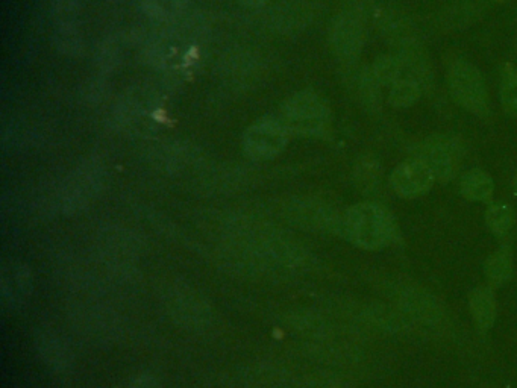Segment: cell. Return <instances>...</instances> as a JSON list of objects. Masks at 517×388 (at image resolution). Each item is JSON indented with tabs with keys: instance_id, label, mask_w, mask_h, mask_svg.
<instances>
[{
	"instance_id": "6da1fadb",
	"label": "cell",
	"mask_w": 517,
	"mask_h": 388,
	"mask_svg": "<svg viewBox=\"0 0 517 388\" xmlns=\"http://www.w3.org/2000/svg\"><path fill=\"white\" fill-rule=\"evenodd\" d=\"M342 232L352 245L364 251H381L398 237L395 217L383 205L363 202L343 216Z\"/></svg>"
},
{
	"instance_id": "7a4b0ae2",
	"label": "cell",
	"mask_w": 517,
	"mask_h": 388,
	"mask_svg": "<svg viewBox=\"0 0 517 388\" xmlns=\"http://www.w3.org/2000/svg\"><path fill=\"white\" fill-rule=\"evenodd\" d=\"M161 304L167 316L192 332H204L213 325L214 313L208 299L187 282H170L161 291Z\"/></svg>"
},
{
	"instance_id": "3957f363",
	"label": "cell",
	"mask_w": 517,
	"mask_h": 388,
	"mask_svg": "<svg viewBox=\"0 0 517 388\" xmlns=\"http://www.w3.org/2000/svg\"><path fill=\"white\" fill-rule=\"evenodd\" d=\"M279 120L290 134L314 137L328 128L331 110L316 91H299L284 102Z\"/></svg>"
},
{
	"instance_id": "277c9868",
	"label": "cell",
	"mask_w": 517,
	"mask_h": 388,
	"mask_svg": "<svg viewBox=\"0 0 517 388\" xmlns=\"http://www.w3.org/2000/svg\"><path fill=\"white\" fill-rule=\"evenodd\" d=\"M105 184L104 167L96 160L82 161L69 176L64 179L58 193V205L67 216H76L87 210Z\"/></svg>"
},
{
	"instance_id": "5b68a950",
	"label": "cell",
	"mask_w": 517,
	"mask_h": 388,
	"mask_svg": "<svg viewBox=\"0 0 517 388\" xmlns=\"http://www.w3.org/2000/svg\"><path fill=\"white\" fill-rule=\"evenodd\" d=\"M367 22L366 4L349 5L334 17L329 28V46L343 63H354L360 58Z\"/></svg>"
},
{
	"instance_id": "8992f818",
	"label": "cell",
	"mask_w": 517,
	"mask_h": 388,
	"mask_svg": "<svg viewBox=\"0 0 517 388\" xmlns=\"http://www.w3.org/2000/svg\"><path fill=\"white\" fill-rule=\"evenodd\" d=\"M448 88L458 107L475 116L489 114V90L486 79L478 67L466 60L452 63L448 72Z\"/></svg>"
},
{
	"instance_id": "52a82bcc",
	"label": "cell",
	"mask_w": 517,
	"mask_h": 388,
	"mask_svg": "<svg viewBox=\"0 0 517 388\" xmlns=\"http://www.w3.org/2000/svg\"><path fill=\"white\" fill-rule=\"evenodd\" d=\"M289 135L281 120L261 119L246 129L243 146L255 160H272L286 149Z\"/></svg>"
},
{
	"instance_id": "ba28073f",
	"label": "cell",
	"mask_w": 517,
	"mask_h": 388,
	"mask_svg": "<svg viewBox=\"0 0 517 388\" xmlns=\"http://www.w3.org/2000/svg\"><path fill=\"white\" fill-rule=\"evenodd\" d=\"M287 217L293 225L311 232L342 231L343 216L328 202L314 198H299L290 202Z\"/></svg>"
},
{
	"instance_id": "9c48e42d",
	"label": "cell",
	"mask_w": 517,
	"mask_h": 388,
	"mask_svg": "<svg viewBox=\"0 0 517 388\" xmlns=\"http://www.w3.org/2000/svg\"><path fill=\"white\" fill-rule=\"evenodd\" d=\"M34 276L31 267L23 261H7L0 273V299L5 311L19 313L31 301Z\"/></svg>"
},
{
	"instance_id": "30bf717a",
	"label": "cell",
	"mask_w": 517,
	"mask_h": 388,
	"mask_svg": "<svg viewBox=\"0 0 517 388\" xmlns=\"http://www.w3.org/2000/svg\"><path fill=\"white\" fill-rule=\"evenodd\" d=\"M98 251L108 267L128 272L140 257V241L128 229L107 228L99 234Z\"/></svg>"
},
{
	"instance_id": "8fae6325",
	"label": "cell",
	"mask_w": 517,
	"mask_h": 388,
	"mask_svg": "<svg viewBox=\"0 0 517 388\" xmlns=\"http://www.w3.org/2000/svg\"><path fill=\"white\" fill-rule=\"evenodd\" d=\"M419 158L427 161L436 181L449 182L460 167L461 144L449 135H433L422 144Z\"/></svg>"
},
{
	"instance_id": "7c38bea8",
	"label": "cell",
	"mask_w": 517,
	"mask_h": 388,
	"mask_svg": "<svg viewBox=\"0 0 517 388\" xmlns=\"http://www.w3.org/2000/svg\"><path fill=\"white\" fill-rule=\"evenodd\" d=\"M34 346L41 363L52 372L67 373L75 366V354L69 340L55 329H37Z\"/></svg>"
},
{
	"instance_id": "4fadbf2b",
	"label": "cell",
	"mask_w": 517,
	"mask_h": 388,
	"mask_svg": "<svg viewBox=\"0 0 517 388\" xmlns=\"http://www.w3.org/2000/svg\"><path fill=\"white\" fill-rule=\"evenodd\" d=\"M436 176L422 158H411L393 170L390 185L404 199L419 198L433 187Z\"/></svg>"
},
{
	"instance_id": "5bb4252c",
	"label": "cell",
	"mask_w": 517,
	"mask_h": 388,
	"mask_svg": "<svg viewBox=\"0 0 517 388\" xmlns=\"http://www.w3.org/2000/svg\"><path fill=\"white\" fill-rule=\"evenodd\" d=\"M398 305L410 319L423 325H436L443 316L439 302L420 288H402L398 295Z\"/></svg>"
},
{
	"instance_id": "9a60e30c",
	"label": "cell",
	"mask_w": 517,
	"mask_h": 388,
	"mask_svg": "<svg viewBox=\"0 0 517 388\" xmlns=\"http://www.w3.org/2000/svg\"><path fill=\"white\" fill-rule=\"evenodd\" d=\"M76 317L79 320V328L98 342H110L117 337L119 326H117L116 316H113L110 311L104 310V308H81Z\"/></svg>"
},
{
	"instance_id": "2e32d148",
	"label": "cell",
	"mask_w": 517,
	"mask_h": 388,
	"mask_svg": "<svg viewBox=\"0 0 517 388\" xmlns=\"http://www.w3.org/2000/svg\"><path fill=\"white\" fill-rule=\"evenodd\" d=\"M317 7L310 0H290L275 11L276 28L282 32L302 31L313 22Z\"/></svg>"
},
{
	"instance_id": "e0dca14e",
	"label": "cell",
	"mask_w": 517,
	"mask_h": 388,
	"mask_svg": "<svg viewBox=\"0 0 517 388\" xmlns=\"http://www.w3.org/2000/svg\"><path fill=\"white\" fill-rule=\"evenodd\" d=\"M470 314L477 325L478 331L487 332L495 325L496 298L490 287H480L472 291L469 298Z\"/></svg>"
},
{
	"instance_id": "ac0fdd59",
	"label": "cell",
	"mask_w": 517,
	"mask_h": 388,
	"mask_svg": "<svg viewBox=\"0 0 517 388\" xmlns=\"http://www.w3.org/2000/svg\"><path fill=\"white\" fill-rule=\"evenodd\" d=\"M460 193L470 202H489L495 193V182L484 170L472 169L461 176Z\"/></svg>"
},
{
	"instance_id": "d6986e66",
	"label": "cell",
	"mask_w": 517,
	"mask_h": 388,
	"mask_svg": "<svg viewBox=\"0 0 517 388\" xmlns=\"http://www.w3.org/2000/svg\"><path fill=\"white\" fill-rule=\"evenodd\" d=\"M387 90H389L387 101L392 107L410 108L419 101L425 88L416 79L405 76V78H401L395 84L390 85Z\"/></svg>"
},
{
	"instance_id": "ffe728a7",
	"label": "cell",
	"mask_w": 517,
	"mask_h": 388,
	"mask_svg": "<svg viewBox=\"0 0 517 388\" xmlns=\"http://www.w3.org/2000/svg\"><path fill=\"white\" fill-rule=\"evenodd\" d=\"M513 273V252L508 246H502L490 255L486 263V276L492 287H501Z\"/></svg>"
},
{
	"instance_id": "44dd1931",
	"label": "cell",
	"mask_w": 517,
	"mask_h": 388,
	"mask_svg": "<svg viewBox=\"0 0 517 388\" xmlns=\"http://www.w3.org/2000/svg\"><path fill=\"white\" fill-rule=\"evenodd\" d=\"M381 176H383V167L376 158H363L355 167V184L363 193H373L380 185Z\"/></svg>"
},
{
	"instance_id": "7402d4cb",
	"label": "cell",
	"mask_w": 517,
	"mask_h": 388,
	"mask_svg": "<svg viewBox=\"0 0 517 388\" xmlns=\"http://www.w3.org/2000/svg\"><path fill=\"white\" fill-rule=\"evenodd\" d=\"M514 220H516V214L508 204L496 202V204H490L487 208V226L493 234L499 235V237H504L513 229Z\"/></svg>"
},
{
	"instance_id": "603a6c76",
	"label": "cell",
	"mask_w": 517,
	"mask_h": 388,
	"mask_svg": "<svg viewBox=\"0 0 517 388\" xmlns=\"http://www.w3.org/2000/svg\"><path fill=\"white\" fill-rule=\"evenodd\" d=\"M141 8L155 20H172L184 8V0H140Z\"/></svg>"
},
{
	"instance_id": "cb8c5ba5",
	"label": "cell",
	"mask_w": 517,
	"mask_h": 388,
	"mask_svg": "<svg viewBox=\"0 0 517 388\" xmlns=\"http://www.w3.org/2000/svg\"><path fill=\"white\" fill-rule=\"evenodd\" d=\"M55 41L57 47L64 55L69 57H78L81 55L84 40H82L79 26H69V28H57L55 32Z\"/></svg>"
},
{
	"instance_id": "d4e9b609",
	"label": "cell",
	"mask_w": 517,
	"mask_h": 388,
	"mask_svg": "<svg viewBox=\"0 0 517 388\" xmlns=\"http://www.w3.org/2000/svg\"><path fill=\"white\" fill-rule=\"evenodd\" d=\"M79 7L78 0H55L54 17L57 28H69V26H79Z\"/></svg>"
},
{
	"instance_id": "484cf974",
	"label": "cell",
	"mask_w": 517,
	"mask_h": 388,
	"mask_svg": "<svg viewBox=\"0 0 517 388\" xmlns=\"http://www.w3.org/2000/svg\"><path fill=\"white\" fill-rule=\"evenodd\" d=\"M501 102L508 114L517 117V70L505 75L501 85Z\"/></svg>"
},
{
	"instance_id": "4316f807",
	"label": "cell",
	"mask_w": 517,
	"mask_h": 388,
	"mask_svg": "<svg viewBox=\"0 0 517 388\" xmlns=\"http://www.w3.org/2000/svg\"><path fill=\"white\" fill-rule=\"evenodd\" d=\"M490 0H461L458 10L455 11V19L461 23H469L478 14L483 13L489 7Z\"/></svg>"
},
{
	"instance_id": "83f0119b",
	"label": "cell",
	"mask_w": 517,
	"mask_h": 388,
	"mask_svg": "<svg viewBox=\"0 0 517 388\" xmlns=\"http://www.w3.org/2000/svg\"><path fill=\"white\" fill-rule=\"evenodd\" d=\"M129 388H160V384H158L154 376L143 373V375L135 376V378L132 379Z\"/></svg>"
},
{
	"instance_id": "f1b7e54d",
	"label": "cell",
	"mask_w": 517,
	"mask_h": 388,
	"mask_svg": "<svg viewBox=\"0 0 517 388\" xmlns=\"http://www.w3.org/2000/svg\"><path fill=\"white\" fill-rule=\"evenodd\" d=\"M243 4L248 5V7L257 8L263 7L266 5L269 0H242Z\"/></svg>"
},
{
	"instance_id": "f546056e",
	"label": "cell",
	"mask_w": 517,
	"mask_h": 388,
	"mask_svg": "<svg viewBox=\"0 0 517 388\" xmlns=\"http://www.w3.org/2000/svg\"><path fill=\"white\" fill-rule=\"evenodd\" d=\"M516 188H517V175H516Z\"/></svg>"
}]
</instances>
